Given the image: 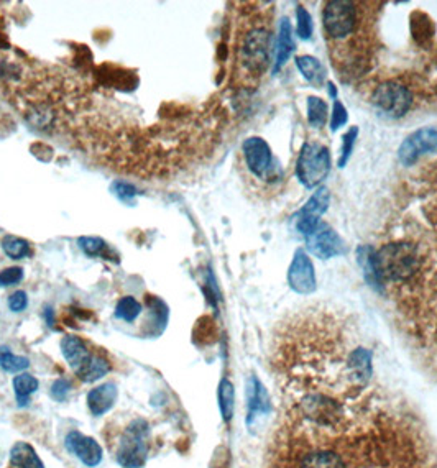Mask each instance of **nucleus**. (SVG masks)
Here are the masks:
<instances>
[{"label": "nucleus", "mask_w": 437, "mask_h": 468, "mask_svg": "<svg viewBox=\"0 0 437 468\" xmlns=\"http://www.w3.org/2000/svg\"><path fill=\"white\" fill-rule=\"evenodd\" d=\"M272 42V30L265 22L257 17L255 22L248 23L237 38L238 74L253 83L262 78L270 64Z\"/></svg>", "instance_id": "obj_1"}, {"label": "nucleus", "mask_w": 437, "mask_h": 468, "mask_svg": "<svg viewBox=\"0 0 437 468\" xmlns=\"http://www.w3.org/2000/svg\"><path fill=\"white\" fill-rule=\"evenodd\" d=\"M322 23L327 38L334 43H342L352 35H359V4L350 2V0L327 2L324 7Z\"/></svg>", "instance_id": "obj_2"}, {"label": "nucleus", "mask_w": 437, "mask_h": 468, "mask_svg": "<svg viewBox=\"0 0 437 468\" xmlns=\"http://www.w3.org/2000/svg\"><path fill=\"white\" fill-rule=\"evenodd\" d=\"M330 171V153L317 142L304 143L296 163V176L306 188H316L327 178Z\"/></svg>", "instance_id": "obj_3"}, {"label": "nucleus", "mask_w": 437, "mask_h": 468, "mask_svg": "<svg viewBox=\"0 0 437 468\" xmlns=\"http://www.w3.org/2000/svg\"><path fill=\"white\" fill-rule=\"evenodd\" d=\"M150 427L146 421H134L127 427L117 449V462L124 468H141L148 454Z\"/></svg>", "instance_id": "obj_4"}, {"label": "nucleus", "mask_w": 437, "mask_h": 468, "mask_svg": "<svg viewBox=\"0 0 437 468\" xmlns=\"http://www.w3.org/2000/svg\"><path fill=\"white\" fill-rule=\"evenodd\" d=\"M372 102L390 117H403L413 105V94L396 80H385L373 90Z\"/></svg>", "instance_id": "obj_5"}, {"label": "nucleus", "mask_w": 437, "mask_h": 468, "mask_svg": "<svg viewBox=\"0 0 437 468\" xmlns=\"http://www.w3.org/2000/svg\"><path fill=\"white\" fill-rule=\"evenodd\" d=\"M433 152H437V127H426L416 130L401 143L398 158L403 166H413L419 158Z\"/></svg>", "instance_id": "obj_6"}, {"label": "nucleus", "mask_w": 437, "mask_h": 468, "mask_svg": "<svg viewBox=\"0 0 437 468\" xmlns=\"http://www.w3.org/2000/svg\"><path fill=\"white\" fill-rule=\"evenodd\" d=\"M242 155L248 171L257 178L265 179L273 171L272 148L260 137L247 138L242 145Z\"/></svg>", "instance_id": "obj_7"}, {"label": "nucleus", "mask_w": 437, "mask_h": 468, "mask_svg": "<svg viewBox=\"0 0 437 468\" xmlns=\"http://www.w3.org/2000/svg\"><path fill=\"white\" fill-rule=\"evenodd\" d=\"M306 246L313 255L322 260L334 258L345 251V244L340 235L324 222H319L317 227L306 236Z\"/></svg>", "instance_id": "obj_8"}, {"label": "nucleus", "mask_w": 437, "mask_h": 468, "mask_svg": "<svg viewBox=\"0 0 437 468\" xmlns=\"http://www.w3.org/2000/svg\"><path fill=\"white\" fill-rule=\"evenodd\" d=\"M329 203H330L329 189L326 186H321V188L316 189V193L309 198L306 205L299 210L296 227L304 236H308L317 227L319 222H321V215L326 212L329 208Z\"/></svg>", "instance_id": "obj_9"}, {"label": "nucleus", "mask_w": 437, "mask_h": 468, "mask_svg": "<svg viewBox=\"0 0 437 468\" xmlns=\"http://www.w3.org/2000/svg\"><path fill=\"white\" fill-rule=\"evenodd\" d=\"M288 281L289 286L299 294H309L316 289L314 266L304 250H298L294 253V258L288 271Z\"/></svg>", "instance_id": "obj_10"}, {"label": "nucleus", "mask_w": 437, "mask_h": 468, "mask_svg": "<svg viewBox=\"0 0 437 468\" xmlns=\"http://www.w3.org/2000/svg\"><path fill=\"white\" fill-rule=\"evenodd\" d=\"M66 449L74 454L86 467H98L103 460V447L93 437L83 436L79 432H71L66 437Z\"/></svg>", "instance_id": "obj_11"}, {"label": "nucleus", "mask_w": 437, "mask_h": 468, "mask_svg": "<svg viewBox=\"0 0 437 468\" xmlns=\"http://www.w3.org/2000/svg\"><path fill=\"white\" fill-rule=\"evenodd\" d=\"M61 350H63V355L66 361H68L71 368H73L76 373L83 368V366L88 364V360L91 359V352L88 350V347L79 337L74 335H68L61 340Z\"/></svg>", "instance_id": "obj_12"}, {"label": "nucleus", "mask_w": 437, "mask_h": 468, "mask_svg": "<svg viewBox=\"0 0 437 468\" xmlns=\"http://www.w3.org/2000/svg\"><path fill=\"white\" fill-rule=\"evenodd\" d=\"M117 400V386L105 383L98 388L91 390L88 395V406L94 416H103L107 412Z\"/></svg>", "instance_id": "obj_13"}, {"label": "nucleus", "mask_w": 437, "mask_h": 468, "mask_svg": "<svg viewBox=\"0 0 437 468\" xmlns=\"http://www.w3.org/2000/svg\"><path fill=\"white\" fill-rule=\"evenodd\" d=\"M294 49V40H293V28L288 18H281L279 23V33H278V43H276V59H274L273 71L278 73L283 68V64L288 61Z\"/></svg>", "instance_id": "obj_14"}, {"label": "nucleus", "mask_w": 437, "mask_h": 468, "mask_svg": "<svg viewBox=\"0 0 437 468\" xmlns=\"http://www.w3.org/2000/svg\"><path fill=\"white\" fill-rule=\"evenodd\" d=\"M10 462L18 468H45L37 452L27 442H17L10 450Z\"/></svg>", "instance_id": "obj_15"}, {"label": "nucleus", "mask_w": 437, "mask_h": 468, "mask_svg": "<svg viewBox=\"0 0 437 468\" xmlns=\"http://www.w3.org/2000/svg\"><path fill=\"white\" fill-rule=\"evenodd\" d=\"M109 371H110V365L107 360H104L103 356L91 355L88 364H86L76 375H78L84 383H94V381H98L103 378V376L107 375Z\"/></svg>", "instance_id": "obj_16"}, {"label": "nucleus", "mask_w": 437, "mask_h": 468, "mask_svg": "<svg viewBox=\"0 0 437 468\" xmlns=\"http://www.w3.org/2000/svg\"><path fill=\"white\" fill-rule=\"evenodd\" d=\"M267 392L263 385L258 381L257 378L250 380V385H248V409H250V414H248V421H252L258 412H265L267 411Z\"/></svg>", "instance_id": "obj_17"}, {"label": "nucleus", "mask_w": 437, "mask_h": 468, "mask_svg": "<svg viewBox=\"0 0 437 468\" xmlns=\"http://www.w3.org/2000/svg\"><path fill=\"white\" fill-rule=\"evenodd\" d=\"M296 66L306 80L314 84H322L324 78H326V69L316 58L313 56H298L296 58Z\"/></svg>", "instance_id": "obj_18"}, {"label": "nucleus", "mask_w": 437, "mask_h": 468, "mask_svg": "<svg viewBox=\"0 0 437 468\" xmlns=\"http://www.w3.org/2000/svg\"><path fill=\"white\" fill-rule=\"evenodd\" d=\"M38 386H40L38 380L32 375L22 373V375L15 376V378H13V390H15V395H17L18 404L20 406L28 404L30 396H32L33 392L38 390Z\"/></svg>", "instance_id": "obj_19"}, {"label": "nucleus", "mask_w": 437, "mask_h": 468, "mask_svg": "<svg viewBox=\"0 0 437 468\" xmlns=\"http://www.w3.org/2000/svg\"><path fill=\"white\" fill-rule=\"evenodd\" d=\"M327 104L324 102L321 97H314V95H309L308 97V122L313 125V127L321 128L327 120Z\"/></svg>", "instance_id": "obj_20"}, {"label": "nucleus", "mask_w": 437, "mask_h": 468, "mask_svg": "<svg viewBox=\"0 0 437 468\" xmlns=\"http://www.w3.org/2000/svg\"><path fill=\"white\" fill-rule=\"evenodd\" d=\"M218 404H221L223 419L231 421L233 416V406H235V392H233V386L228 380H222L221 386H218Z\"/></svg>", "instance_id": "obj_21"}, {"label": "nucleus", "mask_w": 437, "mask_h": 468, "mask_svg": "<svg viewBox=\"0 0 437 468\" xmlns=\"http://www.w3.org/2000/svg\"><path fill=\"white\" fill-rule=\"evenodd\" d=\"M28 365V359L13 355L7 347H0V368L7 371V373H18V371L27 370Z\"/></svg>", "instance_id": "obj_22"}, {"label": "nucleus", "mask_w": 437, "mask_h": 468, "mask_svg": "<svg viewBox=\"0 0 437 468\" xmlns=\"http://www.w3.org/2000/svg\"><path fill=\"white\" fill-rule=\"evenodd\" d=\"M141 312V304L132 296H125L117 303L115 317L125 322H134Z\"/></svg>", "instance_id": "obj_23"}, {"label": "nucleus", "mask_w": 437, "mask_h": 468, "mask_svg": "<svg viewBox=\"0 0 437 468\" xmlns=\"http://www.w3.org/2000/svg\"><path fill=\"white\" fill-rule=\"evenodd\" d=\"M2 250L5 251V255H7L8 258L20 260V258H25V256L30 253V245L27 240L8 235L2 240Z\"/></svg>", "instance_id": "obj_24"}, {"label": "nucleus", "mask_w": 437, "mask_h": 468, "mask_svg": "<svg viewBox=\"0 0 437 468\" xmlns=\"http://www.w3.org/2000/svg\"><path fill=\"white\" fill-rule=\"evenodd\" d=\"M357 137H359V127H350L349 132L344 135L342 152H340V158H339V168H344V166L347 164L350 155H352L354 145L357 142Z\"/></svg>", "instance_id": "obj_25"}, {"label": "nucleus", "mask_w": 437, "mask_h": 468, "mask_svg": "<svg viewBox=\"0 0 437 468\" xmlns=\"http://www.w3.org/2000/svg\"><path fill=\"white\" fill-rule=\"evenodd\" d=\"M296 32L301 38H311L313 35V18L306 8L298 7L296 8Z\"/></svg>", "instance_id": "obj_26"}, {"label": "nucleus", "mask_w": 437, "mask_h": 468, "mask_svg": "<svg viewBox=\"0 0 437 468\" xmlns=\"http://www.w3.org/2000/svg\"><path fill=\"white\" fill-rule=\"evenodd\" d=\"M79 246L86 255L98 256L104 251L105 241L103 239H99V236H81Z\"/></svg>", "instance_id": "obj_27"}, {"label": "nucleus", "mask_w": 437, "mask_h": 468, "mask_svg": "<svg viewBox=\"0 0 437 468\" xmlns=\"http://www.w3.org/2000/svg\"><path fill=\"white\" fill-rule=\"evenodd\" d=\"M112 191H114V194L122 200V203H129V204L134 203L135 196L139 194L135 186H132L130 183H124V181H115V183L112 184Z\"/></svg>", "instance_id": "obj_28"}, {"label": "nucleus", "mask_w": 437, "mask_h": 468, "mask_svg": "<svg viewBox=\"0 0 437 468\" xmlns=\"http://www.w3.org/2000/svg\"><path fill=\"white\" fill-rule=\"evenodd\" d=\"M22 280H23V270L18 268V266H13V268H5L4 271H0V286L17 284Z\"/></svg>", "instance_id": "obj_29"}, {"label": "nucleus", "mask_w": 437, "mask_h": 468, "mask_svg": "<svg viewBox=\"0 0 437 468\" xmlns=\"http://www.w3.org/2000/svg\"><path fill=\"white\" fill-rule=\"evenodd\" d=\"M347 122V110L342 104H340V100H335L334 102V109H332V120H330V130H337L339 127H342Z\"/></svg>", "instance_id": "obj_30"}, {"label": "nucleus", "mask_w": 437, "mask_h": 468, "mask_svg": "<svg viewBox=\"0 0 437 468\" xmlns=\"http://www.w3.org/2000/svg\"><path fill=\"white\" fill-rule=\"evenodd\" d=\"M28 306V298L25 291H15L8 298V309L13 312H22Z\"/></svg>", "instance_id": "obj_31"}, {"label": "nucleus", "mask_w": 437, "mask_h": 468, "mask_svg": "<svg viewBox=\"0 0 437 468\" xmlns=\"http://www.w3.org/2000/svg\"><path fill=\"white\" fill-rule=\"evenodd\" d=\"M69 390H71V383L68 380L63 378L56 380L52 386V396L56 401H64L66 396L69 395Z\"/></svg>", "instance_id": "obj_32"}]
</instances>
